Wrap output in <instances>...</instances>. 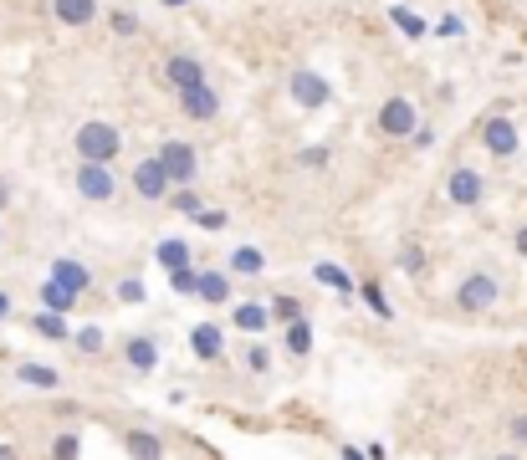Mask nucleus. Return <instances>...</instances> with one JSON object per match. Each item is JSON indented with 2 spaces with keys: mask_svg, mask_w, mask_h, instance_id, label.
I'll return each instance as SVG.
<instances>
[{
  "mask_svg": "<svg viewBox=\"0 0 527 460\" xmlns=\"http://www.w3.org/2000/svg\"><path fill=\"white\" fill-rule=\"evenodd\" d=\"M456 302H461L466 312H487L492 302H502V282H497L492 271H471L466 282L456 287Z\"/></svg>",
  "mask_w": 527,
  "mask_h": 460,
  "instance_id": "nucleus-1",
  "label": "nucleus"
},
{
  "mask_svg": "<svg viewBox=\"0 0 527 460\" xmlns=\"http://www.w3.org/2000/svg\"><path fill=\"white\" fill-rule=\"evenodd\" d=\"M118 149H123L118 128H108V123H82V128H77V154H82V159H103V164H108Z\"/></svg>",
  "mask_w": 527,
  "mask_h": 460,
  "instance_id": "nucleus-2",
  "label": "nucleus"
},
{
  "mask_svg": "<svg viewBox=\"0 0 527 460\" xmlns=\"http://www.w3.org/2000/svg\"><path fill=\"white\" fill-rule=\"evenodd\" d=\"M113 174H108V164L103 159H82V169H77V195L82 200H93V205H103V200H113Z\"/></svg>",
  "mask_w": 527,
  "mask_h": 460,
  "instance_id": "nucleus-3",
  "label": "nucleus"
},
{
  "mask_svg": "<svg viewBox=\"0 0 527 460\" xmlns=\"http://www.w3.org/2000/svg\"><path fill=\"white\" fill-rule=\"evenodd\" d=\"M420 123H415V103L410 98H389L384 108H379V133H389V138H410Z\"/></svg>",
  "mask_w": 527,
  "mask_h": 460,
  "instance_id": "nucleus-4",
  "label": "nucleus"
},
{
  "mask_svg": "<svg viewBox=\"0 0 527 460\" xmlns=\"http://www.w3.org/2000/svg\"><path fill=\"white\" fill-rule=\"evenodd\" d=\"M169 169H164V159H144L139 169H134V190L144 195V200H164L169 195Z\"/></svg>",
  "mask_w": 527,
  "mask_h": 460,
  "instance_id": "nucleus-5",
  "label": "nucleus"
},
{
  "mask_svg": "<svg viewBox=\"0 0 527 460\" xmlns=\"http://www.w3.org/2000/svg\"><path fill=\"white\" fill-rule=\"evenodd\" d=\"M292 98L302 103V108H323L328 98H333V87H328V77H318V72H292Z\"/></svg>",
  "mask_w": 527,
  "mask_h": 460,
  "instance_id": "nucleus-6",
  "label": "nucleus"
},
{
  "mask_svg": "<svg viewBox=\"0 0 527 460\" xmlns=\"http://www.w3.org/2000/svg\"><path fill=\"white\" fill-rule=\"evenodd\" d=\"M481 144H487L497 159H507V154H517V128H512V118H487V128H481Z\"/></svg>",
  "mask_w": 527,
  "mask_h": 460,
  "instance_id": "nucleus-7",
  "label": "nucleus"
},
{
  "mask_svg": "<svg viewBox=\"0 0 527 460\" xmlns=\"http://www.w3.org/2000/svg\"><path fill=\"white\" fill-rule=\"evenodd\" d=\"M180 108H185L195 123H205V118H215V113H221V98H215V87L195 82V87H185V92H180Z\"/></svg>",
  "mask_w": 527,
  "mask_h": 460,
  "instance_id": "nucleus-8",
  "label": "nucleus"
},
{
  "mask_svg": "<svg viewBox=\"0 0 527 460\" xmlns=\"http://www.w3.org/2000/svg\"><path fill=\"white\" fill-rule=\"evenodd\" d=\"M451 200L466 205V210L481 205V200H487V179H481L476 169H456V174H451Z\"/></svg>",
  "mask_w": 527,
  "mask_h": 460,
  "instance_id": "nucleus-9",
  "label": "nucleus"
},
{
  "mask_svg": "<svg viewBox=\"0 0 527 460\" xmlns=\"http://www.w3.org/2000/svg\"><path fill=\"white\" fill-rule=\"evenodd\" d=\"M159 159H164V169H169L174 184H195V154H190V144H164Z\"/></svg>",
  "mask_w": 527,
  "mask_h": 460,
  "instance_id": "nucleus-10",
  "label": "nucleus"
},
{
  "mask_svg": "<svg viewBox=\"0 0 527 460\" xmlns=\"http://www.w3.org/2000/svg\"><path fill=\"white\" fill-rule=\"evenodd\" d=\"M52 16L62 26H87V21L98 16V0H52Z\"/></svg>",
  "mask_w": 527,
  "mask_h": 460,
  "instance_id": "nucleus-11",
  "label": "nucleus"
},
{
  "mask_svg": "<svg viewBox=\"0 0 527 460\" xmlns=\"http://www.w3.org/2000/svg\"><path fill=\"white\" fill-rule=\"evenodd\" d=\"M190 348H195V358H221V348H226V333L215 328V322H200V328L190 333Z\"/></svg>",
  "mask_w": 527,
  "mask_h": 460,
  "instance_id": "nucleus-12",
  "label": "nucleus"
},
{
  "mask_svg": "<svg viewBox=\"0 0 527 460\" xmlns=\"http://www.w3.org/2000/svg\"><path fill=\"white\" fill-rule=\"evenodd\" d=\"M164 77L174 82V87H195V82H205V72H200V62L195 57H169V67H164Z\"/></svg>",
  "mask_w": 527,
  "mask_h": 460,
  "instance_id": "nucleus-13",
  "label": "nucleus"
},
{
  "mask_svg": "<svg viewBox=\"0 0 527 460\" xmlns=\"http://www.w3.org/2000/svg\"><path fill=\"white\" fill-rule=\"evenodd\" d=\"M41 302H47L52 312H72V307H77V287H67V282H57V276H47V282H41Z\"/></svg>",
  "mask_w": 527,
  "mask_h": 460,
  "instance_id": "nucleus-14",
  "label": "nucleus"
},
{
  "mask_svg": "<svg viewBox=\"0 0 527 460\" xmlns=\"http://www.w3.org/2000/svg\"><path fill=\"white\" fill-rule=\"evenodd\" d=\"M231 322H236V328H241V333H256V338H261V328H267V322H272V307H256V302H241V307L231 312Z\"/></svg>",
  "mask_w": 527,
  "mask_h": 460,
  "instance_id": "nucleus-15",
  "label": "nucleus"
},
{
  "mask_svg": "<svg viewBox=\"0 0 527 460\" xmlns=\"http://www.w3.org/2000/svg\"><path fill=\"white\" fill-rule=\"evenodd\" d=\"M200 302H231V276L226 271H200Z\"/></svg>",
  "mask_w": 527,
  "mask_h": 460,
  "instance_id": "nucleus-16",
  "label": "nucleus"
},
{
  "mask_svg": "<svg viewBox=\"0 0 527 460\" xmlns=\"http://www.w3.org/2000/svg\"><path fill=\"white\" fill-rule=\"evenodd\" d=\"M16 379L31 384V389H57V384H62V374H57V368H47V363H21Z\"/></svg>",
  "mask_w": 527,
  "mask_h": 460,
  "instance_id": "nucleus-17",
  "label": "nucleus"
},
{
  "mask_svg": "<svg viewBox=\"0 0 527 460\" xmlns=\"http://www.w3.org/2000/svg\"><path fill=\"white\" fill-rule=\"evenodd\" d=\"M313 276H318L323 287H338V297H354V282H348V271H343V266H333V261H318V266H313Z\"/></svg>",
  "mask_w": 527,
  "mask_h": 460,
  "instance_id": "nucleus-18",
  "label": "nucleus"
},
{
  "mask_svg": "<svg viewBox=\"0 0 527 460\" xmlns=\"http://www.w3.org/2000/svg\"><path fill=\"white\" fill-rule=\"evenodd\" d=\"M154 363H159V348H154V338H134V343H128V368H139V374H149Z\"/></svg>",
  "mask_w": 527,
  "mask_h": 460,
  "instance_id": "nucleus-19",
  "label": "nucleus"
},
{
  "mask_svg": "<svg viewBox=\"0 0 527 460\" xmlns=\"http://www.w3.org/2000/svg\"><path fill=\"white\" fill-rule=\"evenodd\" d=\"M231 271H236V276H261V271H267V256H261L256 246H241V251L231 256Z\"/></svg>",
  "mask_w": 527,
  "mask_h": 460,
  "instance_id": "nucleus-20",
  "label": "nucleus"
},
{
  "mask_svg": "<svg viewBox=\"0 0 527 460\" xmlns=\"http://www.w3.org/2000/svg\"><path fill=\"white\" fill-rule=\"evenodd\" d=\"M52 276H57V282H67V287H77V292L93 282V271L77 266V261H52Z\"/></svg>",
  "mask_w": 527,
  "mask_h": 460,
  "instance_id": "nucleus-21",
  "label": "nucleus"
},
{
  "mask_svg": "<svg viewBox=\"0 0 527 460\" xmlns=\"http://www.w3.org/2000/svg\"><path fill=\"white\" fill-rule=\"evenodd\" d=\"M287 353L292 358H302V353H313V328L297 317V322H287Z\"/></svg>",
  "mask_w": 527,
  "mask_h": 460,
  "instance_id": "nucleus-22",
  "label": "nucleus"
},
{
  "mask_svg": "<svg viewBox=\"0 0 527 460\" xmlns=\"http://www.w3.org/2000/svg\"><path fill=\"white\" fill-rule=\"evenodd\" d=\"M169 287L174 292H200V271L185 261V266H169Z\"/></svg>",
  "mask_w": 527,
  "mask_h": 460,
  "instance_id": "nucleus-23",
  "label": "nucleus"
},
{
  "mask_svg": "<svg viewBox=\"0 0 527 460\" xmlns=\"http://www.w3.org/2000/svg\"><path fill=\"white\" fill-rule=\"evenodd\" d=\"M36 333H41V338H52V343H62V338H67V322H62V312H52V307H47V312L36 317Z\"/></svg>",
  "mask_w": 527,
  "mask_h": 460,
  "instance_id": "nucleus-24",
  "label": "nucleus"
},
{
  "mask_svg": "<svg viewBox=\"0 0 527 460\" xmlns=\"http://www.w3.org/2000/svg\"><path fill=\"white\" fill-rule=\"evenodd\" d=\"M154 256H159V266H185V261H190V246L169 236V241H159V251H154Z\"/></svg>",
  "mask_w": 527,
  "mask_h": 460,
  "instance_id": "nucleus-25",
  "label": "nucleus"
},
{
  "mask_svg": "<svg viewBox=\"0 0 527 460\" xmlns=\"http://www.w3.org/2000/svg\"><path fill=\"white\" fill-rule=\"evenodd\" d=\"M389 16H394V26H400V31H405V36H425V21H420V16H415V11H405V6H394V11H389Z\"/></svg>",
  "mask_w": 527,
  "mask_h": 460,
  "instance_id": "nucleus-26",
  "label": "nucleus"
},
{
  "mask_svg": "<svg viewBox=\"0 0 527 460\" xmlns=\"http://www.w3.org/2000/svg\"><path fill=\"white\" fill-rule=\"evenodd\" d=\"M195 225H205V230H226V225H231V215H226V210L200 205V210H195Z\"/></svg>",
  "mask_w": 527,
  "mask_h": 460,
  "instance_id": "nucleus-27",
  "label": "nucleus"
},
{
  "mask_svg": "<svg viewBox=\"0 0 527 460\" xmlns=\"http://www.w3.org/2000/svg\"><path fill=\"white\" fill-rule=\"evenodd\" d=\"M272 317L297 322V317H302V302H297V297H272Z\"/></svg>",
  "mask_w": 527,
  "mask_h": 460,
  "instance_id": "nucleus-28",
  "label": "nucleus"
},
{
  "mask_svg": "<svg viewBox=\"0 0 527 460\" xmlns=\"http://www.w3.org/2000/svg\"><path fill=\"white\" fill-rule=\"evenodd\" d=\"M118 302H128V307L144 302V282H118Z\"/></svg>",
  "mask_w": 527,
  "mask_h": 460,
  "instance_id": "nucleus-29",
  "label": "nucleus"
},
{
  "mask_svg": "<svg viewBox=\"0 0 527 460\" xmlns=\"http://www.w3.org/2000/svg\"><path fill=\"white\" fill-rule=\"evenodd\" d=\"M77 348H82V353H98V348H103V333H98V328H82V333H77Z\"/></svg>",
  "mask_w": 527,
  "mask_h": 460,
  "instance_id": "nucleus-30",
  "label": "nucleus"
},
{
  "mask_svg": "<svg viewBox=\"0 0 527 460\" xmlns=\"http://www.w3.org/2000/svg\"><path fill=\"white\" fill-rule=\"evenodd\" d=\"M128 450H139V455H159V440H154V435H128Z\"/></svg>",
  "mask_w": 527,
  "mask_h": 460,
  "instance_id": "nucleus-31",
  "label": "nucleus"
},
{
  "mask_svg": "<svg viewBox=\"0 0 527 460\" xmlns=\"http://www.w3.org/2000/svg\"><path fill=\"white\" fill-rule=\"evenodd\" d=\"M267 363H272V358H267V348H256V343L246 348V368H256V374H267Z\"/></svg>",
  "mask_w": 527,
  "mask_h": 460,
  "instance_id": "nucleus-32",
  "label": "nucleus"
},
{
  "mask_svg": "<svg viewBox=\"0 0 527 460\" xmlns=\"http://www.w3.org/2000/svg\"><path fill=\"white\" fill-rule=\"evenodd\" d=\"M174 210H185V215H195V210H200V200L185 190V184H180V190H174Z\"/></svg>",
  "mask_w": 527,
  "mask_h": 460,
  "instance_id": "nucleus-33",
  "label": "nucleus"
},
{
  "mask_svg": "<svg viewBox=\"0 0 527 460\" xmlns=\"http://www.w3.org/2000/svg\"><path fill=\"white\" fill-rule=\"evenodd\" d=\"M364 302H369V307H374L379 317H389V312H394V307L384 302V292H379V287H364Z\"/></svg>",
  "mask_w": 527,
  "mask_h": 460,
  "instance_id": "nucleus-34",
  "label": "nucleus"
},
{
  "mask_svg": "<svg viewBox=\"0 0 527 460\" xmlns=\"http://www.w3.org/2000/svg\"><path fill=\"white\" fill-rule=\"evenodd\" d=\"M113 31H118V36H134V16L118 11V16H113Z\"/></svg>",
  "mask_w": 527,
  "mask_h": 460,
  "instance_id": "nucleus-35",
  "label": "nucleus"
},
{
  "mask_svg": "<svg viewBox=\"0 0 527 460\" xmlns=\"http://www.w3.org/2000/svg\"><path fill=\"white\" fill-rule=\"evenodd\" d=\"M512 440L527 445V414H517V420H512Z\"/></svg>",
  "mask_w": 527,
  "mask_h": 460,
  "instance_id": "nucleus-36",
  "label": "nucleus"
},
{
  "mask_svg": "<svg viewBox=\"0 0 527 460\" xmlns=\"http://www.w3.org/2000/svg\"><path fill=\"white\" fill-rule=\"evenodd\" d=\"M400 266H405V271H420V266H425V256H420V251H405V256H400Z\"/></svg>",
  "mask_w": 527,
  "mask_h": 460,
  "instance_id": "nucleus-37",
  "label": "nucleus"
},
{
  "mask_svg": "<svg viewBox=\"0 0 527 460\" xmlns=\"http://www.w3.org/2000/svg\"><path fill=\"white\" fill-rule=\"evenodd\" d=\"M512 246H517V256H522V261H527V225H522V230H517V241H512Z\"/></svg>",
  "mask_w": 527,
  "mask_h": 460,
  "instance_id": "nucleus-38",
  "label": "nucleus"
},
{
  "mask_svg": "<svg viewBox=\"0 0 527 460\" xmlns=\"http://www.w3.org/2000/svg\"><path fill=\"white\" fill-rule=\"evenodd\" d=\"M6 205H11V184H6V179H0V210H6Z\"/></svg>",
  "mask_w": 527,
  "mask_h": 460,
  "instance_id": "nucleus-39",
  "label": "nucleus"
},
{
  "mask_svg": "<svg viewBox=\"0 0 527 460\" xmlns=\"http://www.w3.org/2000/svg\"><path fill=\"white\" fill-rule=\"evenodd\" d=\"M6 317H11V297H6V292H0V322H6Z\"/></svg>",
  "mask_w": 527,
  "mask_h": 460,
  "instance_id": "nucleus-40",
  "label": "nucleus"
},
{
  "mask_svg": "<svg viewBox=\"0 0 527 460\" xmlns=\"http://www.w3.org/2000/svg\"><path fill=\"white\" fill-rule=\"evenodd\" d=\"M164 6H185V0H164Z\"/></svg>",
  "mask_w": 527,
  "mask_h": 460,
  "instance_id": "nucleus-41",
  "label": "nucleus"
}]
</instances>
